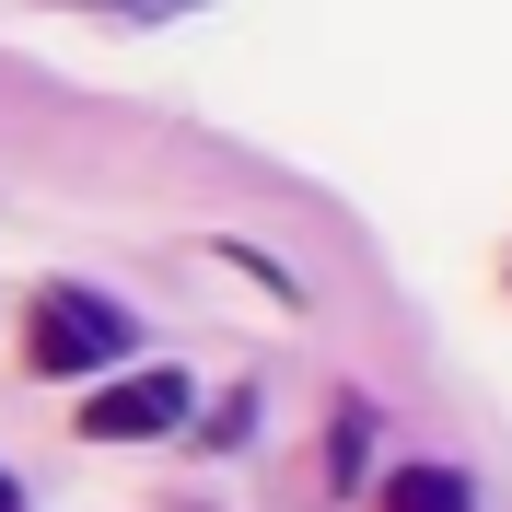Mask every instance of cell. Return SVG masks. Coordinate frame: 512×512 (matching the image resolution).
Instances as JSON below:
<instances>
[{"instance_id": "cell-1", "label": "cell", "mask_w": 512, "mask_h": 512, "mask_svg": "<svg viewBox=\"0 0 512 512\" xmlns=\"http://www.w3.org/2000/svg\"><path fill=\"white\" fill-rule=\"evenodd\" d=\"M128 338H140L128 303H105V291H82V280H47V291H35V315H24V361H35L47 384H59V373H117Z\"/></svg>"}, {"instance_id": "cell-4", "label": "cell", "mask_w": 512, "mask_h": 512, "mask_svg": "<svg viewBox=\"0 0 512 512\" xmlns=\"http://www.w3.org/2000/svg\"><path fill=\"white\" fill-rule=\"evenodd\" d=\"M94 12H187V0H94Z\"/></svg>"}, {"instance_id": "cell-3", "label": "cell", "mask_w": 512, "mask_h": 512, "mask_svg": "<svg viewBox=\"0 0 512 512\" xmlns=\"http://www.w3.org/2000/svg\"><path fill=\"white\" fill-rule=\"evenodd\" d=\"M478 501V489L454 478V466H396V478H384V512H466Z\"/></svg>"}, {"instance_id": "cell-5", "label": "cell", "mask_w": 512, "mask_h": 512, "mask_svg": "<svg viewBox=\"0 0 512 512\" xmlns=\"http://www.w3.org/2000/svg\"><path fill=\"white\" fill-rule=\"evenodd\" d=\"M0 512H24V489H12V478H0Z\"/></svg>"}, {"instance_id": "cell-2", "label": "cell", "mask_w": 512, "mask_h": 512, "mask_svg": "<svg viewBox=\"0 0 512 512\" xmlns=\"http://www.w3.org/2000/svg\"><path fill=\"white\" fill-rule=\"evenodd\" d=\"M187 419V373H117V384H94L82 396V443H152V431H175Z\"/></svg>"}]
</instances>
